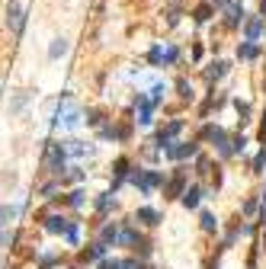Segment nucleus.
<instances>
[{
    "label": "nucleus",
    "instance_id": "f257e3e1",
    "mask_svg": "<svg viewBox=\"0 0 266 269\" xmlns=\"http://www.w3.org/2000/svg\"><path fill=\"white\" fill-rule=\"evenodd\" d=\"M128 183H131V186H138L141 195H151L157 186H164V183H167V176L161 173V170H131Z\"/></svg>",
    "mask_w": 266,
    "mask_h": 269
},
{
    "label": "nucleus",
    "instance_id": "f03ea898",
    "mask_svg": "<svg viewBox=\"0 0 266 269\" xmlns=\"http://www.w3.org/2000/svg\"><path fill=\"white\" fill-rule=\"evenodd\" d=\"M80 116H83V113L64 96V106H61V113L52 116V125H61V128H68V131H74V128H80V122H83Z\"/></svg>",
    "mask_w": 266,
    "mask_h": 269
},
{
    "label": "nucleus",
    "instance_id": "7ed1b4c3",
    "mask_svg": "<svg viewBox=\"0 0 266 269\" xmlns=\"http://www.w3.org/2000/svg\"><path fill=\"white\" fill-rule=\"evenodd\" d=\"M64 161H68L64 144L48 141V144H45V167H48V170H55V173H61V170H64Z\"/></svg>",
    "mask_w": 266,
    "mask_h": 269
},
{
    "label": "nucleus",
    "instance_id": "20e7f679",
    "mask_svg": "<svg viewBox=\"0 0 266 269\" xmlns=\"http://www.w3.org/2000/svg\"><path fill=\"white\" fill-rule=\"evenodd\" d=\"M164 154L170 157V161H186V157H196L199 154V144L196 141H170L164 148Z\"/></svg>",
    "mask_w": 266,
    "mask_h": 269
},
{
    "label": "nucleus",
    "instance_id": "39448f33",
    "mask_svg": "<svg viewBox=\"0 0 266 269\" xmlns=\"http://www.w3.org/2000/svg\"><path fill=\"white\" fill-rule=\"evenodd\" d=\"M7 26L13 35L23 32V26H26V16H23V7L16 4V0H10V7H7Z\"/></svg>",
    "mask_w": 266,
    "mask_h": 269
},
{
    "label": "nucleus",
    "instance_id": "423d86ee",
    "mask_svg": "<svg viewBox=\"0 0 266 269\" xmlns=\"http://www.w3.org/2000/svg\"><path fill=\"white\" fill-rule=\"evenodd\" d=\"M164 192H167V199H176V195H183V192H186V170H176L173 180L164 183Z\"/></svg>",
    "mask_w": 266,
    "mask_h": 269
},
{
    "label": "nucleus",
    "instance_id": "0eeeda50",
    "mask_svg": "<svg viewBox=\"0 0 266 269\" xmlns=\"http://www.w3.org/2000/svg\"><path fill=\"white\" fill-rule=\"evenodd\" d=\"M135 103H138V125H141V128H148L151 122H154V103L148 100V96H138Z\"/></svg>",
    "mask_w": 266,
    "mask_h": 269
},
{
    "label": "nucleus",
    "instance_id": "6e6552de",
    "mask_svg": "<svg viewBox=\"0 0 266 269\" xmlns=\"http://www.w3.org/2000/svg\"><path fill=\"white\" fill-rule=\"evenodd\" d=\"M180 131H183V119H173L170 125H167V128L161 131V134H157V141H154V144H161V148H167V144H170V141L176 138Z\"/></svg>",
    "mask_w": 266,
    "mask_h": 269
},
{
    "label": "nucleus",
    "instance_id": "1a4fd4ad",
    "mask_svg": "<svg viewBox=\"0 0 266 269\" xmlns=\"http://www.w3.org/2000/svg\"><path fill=\"white\" fill-rule=\"evenodd\" d=\"M135 221H141V225L154 228V225H161V212H157V209H151V205H144V209H138V212H135Z\"/></svg>",
    "mask_w": 266,
    "mask_h": 269
},
{
    "label": "nucleus",
    "instance_id": "9d476101",
    "mask_svg": "<svg viewBox=\"0 0 266 269\" xmlns=\"http://www.w3.org/2000/svg\"><path fill=\"white\" fill-rule=\"evenodd\" d=\"M116 243H119V247H135V243H138V231L131 228V225H122V228H119Z\"/></svg>",
    "mask_w": 266,
    "mask_h": 269
},
{
    "label": "nucleus",
    "instance_id": "9b49d317",
    "mask_svg": "<svg viewBox=\"0 0 266 269\" xmlns=\"http://www.w3.org/2000/svg\"><path fill=\"white\" fill-rule=\"evenodd\" d=\"M68 218H61V215H48L45 218V231H48V234H64V231H68Z\"/></svg>",
    "mask_w": 266,
    "mask_h": 269
},
{
    "label": "nucleus",
    "instance_id": "f8f14e48",
    "mask_svg": "<svg viewBox=\"0 0 266 269\" xmlns=\"http://www.w3.org/2000/svg\"><path fill=\"white\" fill-rule=\"evenodd\" d=\"M64 151H68V157H77V161L93 154V148H90V144H83V141H64Z\"/></svg>",
    "mask_w": 266,
    "mask_h": 269
},
{
    "label": "nucleus",
    "instance_id": "ddd939ff",
    "mask_svg": "<svg viewBox=\"0 0 266 269\" xmlns=\"http://www.w3.org/2000/svg\"><path fill=\"white\" fill-rule=\"evenodd\" d=\"M106 250H109V247H106L103 240H96L93 247H87V250L80 253V260H83V263H93V260H103V256H106Z\"/></svg>",
    "mask_w": 266,
    "mask_h": 269
},
{
    "label": "nucleus",
    "instance_id": "4468645a",
    "mask_svg": "<svg viewBox=\"0 0 266 269\" xmlns=\"http://www.w3.org/2000/svg\"><path fill=\"white\" fill-rule=\"evenodd\" d=\"M180 202H183V209H199V202H202V189H199V186H189L183 195H180Z\"/></svg>",
    "mask_w": 266,
    "mask_h": 269
},
{
    "label": "nucleus",
    "instance_id": "2eb2a0df",
    "mask_svg": "<svg viewBox=\"0 0 266 269\" xmlns=\"http://www.w3.org/2000/svg\"><path fill=\"white\" fill-rule=\"evenodd\" d=\"M228 26H240V23H244V10H240V4H237V0H228Z\"/></svg>",
    "mask_w": 266,
    "mask_h": 269
},
{
    "label": "nucleus",
    "instance_id": "dca6fc26",
    "mask_svg": "<svg viewBox=\"0 0 266 269\" xmlns=\"http://www.w3.org/2000/svg\"><path fill=\"white\" fill-rule=\"evenodd\" d=\"M244 32H247V39H250V42H257V39H260V32H263V16L247 19V23H244Z\"/></svg>",
    "mask_w": 266,
    "mask_h": 269
},
{
    "label": "nucleus",
    "instance_id": "f3484780",
    "mask_svg": "<svg viewBox=\"0 0 266 269\" xmlns=\"http://www.w3.org/2000/svg\"><path fill=\"white\" fill-rule=\"evenodd\" d=\"M16 215H19V209H16V205H0V231L13 225V218H16Z\"/></svg>",
    "mask_w": 266,
    "mask_h": 269
},
{
    "label": "nucleus",
    "instance_id": "a211bd4d",
    "mask_svg": "<svg viewBox=\"0 0 266 269\" xmlns=\"http://www.w3.org/2000/svg\"><path fill=\"white\" fill-rule=\"evenodd\" d=\"M225 74H228V64H225V61H215V64H212L209 71H205V80L215 83V80H221Z\"/></svg>",
    "mask_w": 266,
    "mask_h": 269
},
{
    "label": "nucleus",
    "instance_id": "6ab92c4d",
    "mask_svg": "<svg viewBox=\"0 0 266 269\" xmlns=\"http://www.w3.org/2000/svg\"><path fill=\"white\" fill-rule=\"evenodd\" d=\"M116 237H119V225L113 221V225H103V231H100V240L109 247V243H116Z\"/></svg>",
    "mask_w": 266,
    "mask_h": 269
},
{
    "label": "nucleus",
    "instance_id": "aec40b11",
    "mask_svg": "<svg viewBox=\"0 0 266 269\" xmlns=\"http://www.w3.org/2000/svg\"><path fill=\"white\" fill-rule=\"evenodd\" d=\"M61 55H68V39H55L52 42V48H48V58H61Z\"/></svg>",
    "mask_w": 266,
    "mask_h": 269
},
{
    "label": "nucleus",
    "instance_id": "412c9836",
    "mask_svg": "<svg viewBox=\"0 0 266 269\" xmlns=\"http://www.w3.org/2000/svg\"><path fill=\"white\" fill-rule=\"evenodd\" d=\"M257 55H260V45H257V42H250V39H247V45H240V48H237V58H257Z\"/></svg>",
    "mask_w": 266,
    "mask_h": 269
},
{
    "label": "nucleus",
    "instance_id": "4be33fe9",
    "mask_svg": "<svg viewBox=\"0 0 266 269\" xmlns=\"http://www.w3.org/2000/svg\"><path fill=\"white\" fill-rule=\"evenodd\" d=\"M199 221H202V231H209V234H212V231H218V218H215L212 212H202Z\"/></svg>",
    "mask_w": 266,
    "mask_h": 269
},
{
    "label": "nucleus",
    "instance_id": "5701e85b",
    "mask_svg": "<svg viewBox=\"0 0 266 269\" xmlns=\"http://www.w3.org/2000/svg\"><path fill=\"white\" fill-rule=\"evenodd\" d=\"M116 205V199H113V192H103L100 199H96V212H109Z\"/></svg>",
    "mask_w": 266,
    "mask_h": 269
},
{
    "label": "nucleus",
    "instance_id": "b1692460",
    "mask_svg": "<svg viewBox=\"0 0 266 269\" xmlns=\"http://www.w3.org/2000/svg\"><path fill=\"white\" fill-rule=\"evenodd\" d=\"M176 90H180V96H183V100H192V96H196V93H192V83H189L186 77L176 80Z\"/></svg>",
    "mask_w": 266,
    "mask_h": 269
},
{
    "label": "nucleus",
    "instance_id": "393cba45",
    "mask_svg": "<svg viewBox=\"0 0 266 269\" xmlns=\"http://www.w3.org/2000/svg\"><path fill=\"white\" fill-rule=\"evenodd\" d=\"M192 16H196V23H205V19L212 16V4H209V0H205V4H199V7H196V13H192Z\"/></svg>",
    "mask_w": 266,
    "mask_h": 269
},
{
    "label": "nucleus",
    "instance_id": "a878e982",
    "mask_svg": "<svg viewBox=\"0 0 266 269\" xmlns=\"http://www.w3.org/2000/svg\"><path fill=\"white\" fill-rule=\"evenodd\" d=\"M29 103V93H19L16 100H13V106H10V113H23V106Z\"/></svg>",
    "mask_w": 266,
    "mask_h": 269
},
{
    "label": "nucleus",
    "instance_id": "bb28decb",
    "mask_svg": "<svg viewBox=\"0 0 266 269\" xmlns=\"http://www.w3.org/2000/svg\"><path fill=\"white\" fill-rule=\"evenodd\" d=\"M164 93H167V87H164V83H154V90H151V103L157 106V103L164 100Z\"/></svg>",
    "mask_w": 266,
    "mask_h": 269
},
{
    "label": "nucleus",
    "instance_id": "cd10ccee",
    "mask_svg": "<svg viewBox=\"0 0 266 269\" xmlns=\"http://www.w3.org/2000/svg\"><path fill=\"white\" fill-rule=\"evenodd\" d=\"M263 167H266V148L253 157V173H263Z\"/></svg>",
    "mask_w": 266,
    "mask_h": 269
},
{
    "label": "nucleus",
    "instance_id": "c85d7f7f",
    "mask_svg": "<svg viewBox=\"0 0 266 269\" xmlns=\"http://www.w3.org/2000/svg\"><path fill=\"white\" fill-rule=\"evenodd\" d=\"M64 234H68V243H77V240H80V228H77L74 221H71V225H68V231H64Z\"/></svg>",
    "mask_w": 266,
    "mask_h": 269
},
{
    "label": "nucleus",
    "instance_id": "c756f323",
    "mask_svg": "<svg viewBox=\"0 0 266 269\" xmlns=\"http://www.w3.org/2000/svg\"><path fill=\"white\" fill-rule=\"evenodd\" d=\"M244 144H247V138H244V134L231 138V154H240V151H244Z\"/></svg>",
    "mask_w": 266,
    "mask_h": 269
},
{
    "label": "nucleus",
    "instance_id": "7c9ffc66",
    "mask_svg": "<svg viewBox=\"0 0 266 269\" xmlns=\"http://www.w3.org/2000/svg\"><path fill=\"white\" fill-rule=\"evenodd\" d=\"M68 205H74V209H80V205H83V192H80V189H74V192L68 195Z\"/></svg>",
    "mask_w": 266,
    "mask_h": 269
},
{
    "label": "nucleus",
    "instance_id": "2f4dec72",
    "mask_svg": "<svg viewBox=\"0 0 266 269\" xmlns=\"http://www.w3.org/2000/svg\"><path fill=\"white\" fill-rule=\"evenodd\" d=\"M148 61H151V64H161V61H164V48H151Z\"/></svg>",
    "mask_w": 266,
    "mask_h": 269
},
{
    "label": "nucleus",
    "instance_id": "473e14b6",
    "mask_svg": "<svg viewBox=\"0 0 266 269\" xmlns=\"http://www.w3.org/2000/svg\"><path fill=\"white\" fill-rule=\"evenodd\" d=\"M234 106H237V116H240V122H247V116H250V106H247V103H240V100H237Z\"/></svg>",
    "mask_w": 266,
    "mask_h": 269
},
{
    "label": "nucleus",
    "instance_id": "72a5a7b5",
    "mask_svg": "<svg viewBox=\"0 0 266 269\" xmlns=\"http://www.w3.org/2000/svg\"><path fill=\"white\" fill-rule=\"evenodd\" d=\"M164 61H167V64H173V61H176V48H173V45L164 48Z\"/></svg>",
    "mask_w": 266,
    "mask_h": 269
},
{
    "label": "nucleus",
    "instance_id": "f704fd0d",
    "mask_svg": "<svg viewBox=\"0 0 266 269\" xmlns=\"http://www.w3.org/2000/svg\"><path fill=\"white\" fill-rule=\"evenodd\" d=\"M100 269H119V260H109V256H103V260H100Z\"/></svg>",
    "mask_w": 266,
    "mask_h": 269
},
{
    "label": "nucleus",
    "instance_id": "c9c22d12",
    "mask_svg": "<svg viewBox=\"0 0 266 269\" xmlns=\"http://www.w3.org/2000/svg\"><path fill=\"white\" fill-rule=\"evenodd\" d=\"M253 212H257V199H247L244 202V215H253Z\"/></svg>",
    "mask_w": 266,
    "mask_h": 269
},
{
    "label": "nucleus",
    "instance_id": "e433bc0d",
    "mask_svg": "<svg viewBox=\"0 0 266 269\" xmlns=\"http://www.w3.org/2000/svg\"><path fill=\"white\" fill-rule=\"evenodd\" d=\"M135 266H138L135 260H119V269H135Z\"/></svg>",
    "mask_w": 266,
    "mask_h": 269
},
{
    "label": "nucleus",
    "instance_id": "4c0bfd02",
    "mask_svg": "<svg viewBox=\"0 0 266 269\" xmlns=\"http://www.w3.org/2000/svg\"><path fill=\"white\" fill-rule=\"evenodd\" d=\"M260 13H263V19H266V0H260Z\"/></svg>",
    "mask_w": 266,
    "mask_h": 269
},
{
    "label": "nucleus",
    "instance_id": "58836bf2",
    "mask_svg": "<svg viewBox=\"0 0 266 269\" xmlns=\"http://www.w3.org/2000/svg\"><path fill=\"white\" fill-rule=\"evenodd\" d=\"M135 269H151V266H135Z\"/></svg>",
    "mask_w": 266,
    "mask_h": 269
},
{
    "label": "nucleus",
    "instance_id": "ea45409f",
    "mask_svg": "<svg viewBox=\"0 0 266 269\" xmlns=\"http://www.w3.org/2000/svg\"><path fill=\"white\" fill-rule=\"evenodd\" d=\"M209 4H221V0H209Z\"/></svg>",
    "mask_w": 266,
    "mask_h": 269
}]
</instances>
